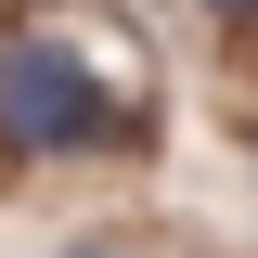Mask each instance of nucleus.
<instances>
[{
    "mask_svg": "<svg viewBox=\"0 0 258 258\" xmlns=\"http://www.w3.org/2000/svg\"><path fill=\"white\" fill-rule=\"evenodd\" d=\"M0 142L13 155H116L142 142V78H103L78 26H0Z\"/></svg>",
    "mask_w": 258,
    "mask_h": 258,
    "instance_id": "1",
    "label": "nucleus"
},
{
    "mask_svg": "<svg viewBox=\"0 0 258 258\" xmlns=\"http://www.w3.org/2000/svg\"><path fill=\"white\" fill-rule=\"evenodd\" d=\"M207 13H220V26H258V0H207Z\"/></svg>",
    "mask_w": 258,
    "mask_h": 258,
    "instance_id": "2",
    "label": "nucleus"
}]
</instances>
